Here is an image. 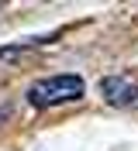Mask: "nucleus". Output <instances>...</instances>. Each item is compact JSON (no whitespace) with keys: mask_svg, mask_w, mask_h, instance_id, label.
Returning <instances> with one entry per match:
<instances>
[{"mask_svg":"<svg viewBox=\"0 0 138 151\" xmlns=\"http://www.w3.org/2000/svg\"><path fill=\"white\" fill-rule=\"evenodd\" d=\"M86 83L83 76H48V79H35L28 86V103L38 106V110H48V106H59V103H69V100H80Z\"/></svg>","mask_w":138,"mask_h":151,"instance_id":"obj_1","label":"nucleus"},{"mask_svg":"<svg viewBox=\"0 0 138 151\" xmlns=\"http://www.w3.org/2000/svg\"><path fill=\"white\" fill-rule=\"evenodd\" d=\"M100 93L107 96L110 106L131 110V106H138V79H131V76H107L100 83Z\"/></svg>","mask_w":138,"mask_h":151,"instance_id":"obj_2","label":"nucleus"}]
</instances>
